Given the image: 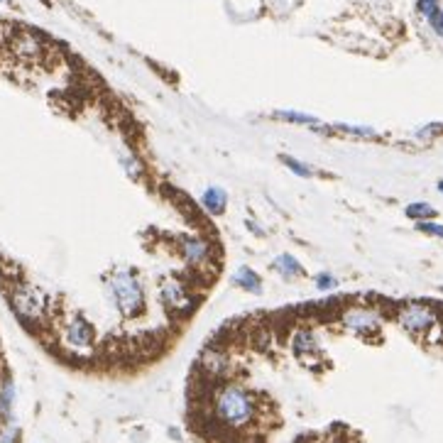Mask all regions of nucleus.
Segmentation results:
<instances>
[{"mask_svg":"<svg viewBox=\"0 0 443 443\" xmlns=\"http://www.w3.org/2000/svg\"><path fill=\"white\" fill-rule=\"evenodd\" d=\"M118 164H120V169L125 172V177L130 179V182H143V177H145V164L140 162L138 157H135L130 150H125V152H118Z\"/></svg>","mask_w":443,"mask_h":443,"instance_id":"obj_14","label":"nucleus"},{"mask_svg":"<svg viewBox=\"0 0 443 443\" xmlns=\"http://www.w3.org/2000/svg\"><path fill=\"white\" fill-rule=\"evenodd\" d=\"M397 324L402 326L407 333L423 335L438 324V316L428 304H421V301H409V304H404L402 309L397 311Z\"/></svg>","mask_w":443,"mask_h":443,"instance_id":"obj_3","label":"nucleus"},{"mask_svg":"<svg viewBox=\"0 0 443 443\" xmlns=\"http://www.w3.org/2000/svg\"><path fill=\"white\" fill-rule=\"evenodd\" d=\"M231 284L235 286V289H242V291H247V294H262V277L257 275L252 267H247V265H242V267H238L235 272L231 275Z\"/></svg>","mask_w":443,"mask_h":443,"instance_id":"obj_10","label":"nucleus"},{"mask_svg":"<svg viewBox=\"0 0 443 443\" xmlns=\"http://www.w3.org/2000/svg\"><path fill=\"white\" fill-rule=\"evenodd\" d=\"M272 270L277 272V275L282 277V279H296V277H304V265H301L299 260H296L291 252H282V255H277L275 260H272Z\"/></svg>","mask_w":443,"mask_h":443,"instance_id":"obj_11","label":"nucleus"},{"mask_svg":"<svg viewBox=\"0 0 443 443\" xmlns=\"http://www.w3.org/2000/svg\"><path fill=\"white\" fill-rule=\"evenodd\" d=\"M106 291L123 319H140L147 309V294H145V284L140 275L133 267H115L108 277H106Z\"/></svg>","mask_w":443,"mask_h":443,"instance_id":"obj_1","label":"nucleus"},{"mask_svg":"<svg viewBox=\"0 0 443 443\" xmlns=\"http://www.w3.org/2000/svg\"><path fill=\"white\" fill-rule=\"evenodd\" d=\"M404 216L412 218V221H431V218H436V208L431 206V203L426 201H414L409 203L407 208H404Z\"/></svg>","mask_w":443,"mask_h":443,"instance_id":"obj_17","label":"nucleus"},{"mask_svg":"<svg viewBox=\"0 0 443 443\" xmlns=\"http://www.w3.org/2000/svg\"><path fill=\"white\" fill-rule=\"evenodd\" d=\"M179 255L194 270H206L213 262V247L206 238L201 235H187L179 242Z\"/></svg>","mask_w":443,"mask_h":443,"instance_id":"obj_5","label":"nucleus"},{"mask_svg":"<svg viewBox=\"0 0 443 443\" xmlns=\"http://www.w3.org/2000/svg\"><path fill=\"white\" fill-rule=\"evenodd\" d=\"M416 231L419 233H426V235H431V238H441V240H443V226H441V223L416 221Z\"/></svg>","mask_w":443,"mask_h":443,"instance_id":"obj_20","label":"nucleus"},{"mask_svg":"<svg viewBox=\"0 0 443 443\" xmlns=\"http://www.w3.org/2000/svg\"><path fill=\"white\" fill-rule=\"evenodd\" d=\"M333 133L340 135H350V138H363V140H379V133L375 128H368V125H350V123H333L331 125Z\"/></svg>","mask_w":443,"mask_h":443,"instance_id":"obj_16","label":"nucleus"},{"mask_svg":"<svg viewBox=\"0 0 443 443\" xmlns=\"http://www.w3.org/2000/svg\"><path fill=\"white\" fill-rule=\"evenodd\" d=\"M13 409H15V384L10 379H6L3 387H0V426L15 421Z\"/></svg>","mask_w":443,"mask_h":443,"instance_id":"obj_13","label":"nucleus"},{"mask_svg":"<svg viewBox=\"0 0 443 443\" xmlns=\"http://www.w3.org/2000/svg\"><path fill=\"white\" fill-rule=\"evenodd\" d=\"M436 189H438V194H441V196H443V179H441V182L436 184Z\"/></svg>","mask_w":443,"mask_h":443,"instance_id":"obj_24","label":"nucleus"},{"mask_svg":"<svg viewBox=\"0 0 443 443\" xmlns=\"http://www.w3.org/2000/svg\"><path fill=\"white\" fill-rule=\"evenodd\" d=\"M10 304L22 324H40L47 314V299L35 286H17L10 296Z\"/></svg>","mask_w":443,"mask_h":443,"instance_id":"obj_4","label":"nucleus"},{"mask_svg":"<svg viewBox=\"0 0 443 443\" xmlns=\"http://www.w3.org/2000/svg\"><path fill=\"white\" fill-rule=\"evenodd\" d=\"M340 321H343L345 328L353 331L355 335H363V338L375 335L379 331V326H382L379 316L370 309H363V306H353V309H348Z\"/></svg>","mask_w":443,"mask_h":443,"instance_id":"obj_7","label":"nucleus"},{"mask_svg":"<svg viewBox=\"0 0 443 443\" xmlns=\"http://www.w3.org/2000/svg\"><path fill=\"white\" fill-rule=\"evenodd\" d=\"M279 162H282V167L284 169H289L294 177H301V179H311L314 177V169L309 167L306 162H301V159H296V157H291V154H279Z\"/></svg>","mask_w":443,"mask_h":443,"instance_id":"obj_18","label":"nucleus"},{"mask_svg":"<svg viewBox=\"0 0 443 443\" xmlns=\"http://www.w3.org/2000/svg\"><path fill=\"white\" fill-rule=\"evenodd\" d=\"M159 296H162L164 309H169L172 314H189L196 306V296L189 291V286L184 282L177 279H167L159 289Z\"/></svg>","mask_w":443,"mask_h":443,"instance_id":"obj_6","label":"nucleus"},{"mask_svg":"<svg viewBox=\"0 0 443 443\" xmlns=\"http://www.w3.org/2000/svg\"><path fill=\"white\" fill-rule=\"evenodd\" d=\"M42 3H47V0H42Z\"/></svg>","mask_w":443,"mask_h":443,"instance_id":"obj_25","label":"nucleus"},{"mask_svg":"<svg viewBox=\"0 0 443 443\" xmlns=\"http://www.w3.org/2000/svg\"><path fill=\"white\" fill-rule=\"evenodd\" d=\"M316 289L319 291H331L338 286V277L333 275V272H321V275H316Z\"/></svg>","mask_w":443,"mask_h":443,"instance_id":"obj_19","label":"nucleus"},{"mask_svg":"<svg viewBox=\"0 0 443 443\" xmlns=\"http://www.w3.org/2000/svg\"><path fill=\"white\" fill-rule=\"evenodd\" d=\"M436 10H438V0H416V13H419V15L426 17V20Z\"/></svg>","mask_w":443,"mask_h":443,"instance_id":"obj_21","label":"nucleus"},{"mask_svg":"<svg viewBox=\"0 0 443 443\" xmlns=\"http://www.w3.org/2000/svg\"><path fill=\"white\" fill-rule=\"evenodd\" d=\"M0 3H3V0H0Z\"/></svg>","mask_w":443,"mask_h":443,"instance_id":"obj_26","label":"nucleus"},{"mask_svg":"<svg viewBox=\"0 0 443 443\" xmlns=\"http://www.w3.org/2000/svg\"><path fill=\"white\" fill-rule=\"evenodd\" d=\"M272 118L282 120V123H289V125H304V128H309V130L314 128V125L321 123L316 115H309V113H304V110H291V108L275 110V113H272Z\"/></svg>","mask_w":443,"mask_h":443,"instance_id":"obj_15","label":"nucleus"},{"mask_svg":"<svg viewBox=\"0 0 443 443\" xmlns=\"http://www.w3.org/2000/svg\"><path fill=\"white\" fill-rule=\"evenodd\" d=\"M291 348L299 358H309L319 350V340H316L314 331L309 328H296L294 335H291Z\"/></svg>","mask_w":443,"mask_h":443,"instance_id":"obj_12","label":"nucleus"},{"mask_svg":"<svg viewBox=\"0 0 443 443\" xmlns=\"http://www.w3.org/2000/svg\"><path fill=\"white\" fill-rule=\"evenodd\" d=\"M0 443H13V441H10V438H8V436H6V433L0 431Z\"/></svg>","mask_w":443,"mask_h":443,"instance_id":"obj_23","label":"nucleus"},{"mask_svg":"<svg viewBox=\"0 0 443 443\" xmlns=\"http://www.w3.org/2000/svg\"><path fill=\"white\" fill-rule=\"evenodd\" d=\"M64 340H66V345L74 350L91 348L96 340V326L91 324L86 316H74L64 328Z\"/></svg>","mask_w":443,"mask_h":443,"instance_id":"obj_8","label":"nucleus"},{"mask_svg":"<svg viewBox=\"0 0 443 443\" xmlns=\"http://www.w3.org/2000/svg\"><path fill=\"white\" fill-rule=\"evenodd\" d=\"M257 414L255 394L242 384H223L213 394V416L228 428H245Z\"/></svg>","mask_w":443,"mask_h":443,"instance_id":"obj_2","label":"nucleus"},{"mask_svg":"<svg viewBox=\"0 0 443 443\" xmlns=\"http://www.w3.org/2000/svg\"><path fill=\"white\" fill-rule=\"evenodd\" d=\"M198 201H201V208L208 216H223L228 211V191L223 187H216V184L208 187Z\"/></svg>","mask_w":443,"mask_h":443,"instance_id":"obj_9","label":"nucleus"},{"mask_svg":"<svg viewBox=\"0 0 443 443\" xmlns=\"http://www.w3.org/2000/svg\"><path fill=\"white\" fill-rule=\"evenodd\" d=\"M428 25H431V30L436 32L438 37H443V10L438 8L436 13H433L431 17H428Z\"/></svg>","mask_w":443,"mask_h":443,"instance_id":"obj_22","label":"nucleus"}]
</instances>
